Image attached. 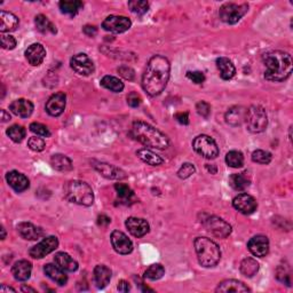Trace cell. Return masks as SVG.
I'll return each mask as SVG.
<instances>
[{"instance_id": "6da1fadb", "label": "cell", "mask_w": 293, "mask_h": 293, "mask_svg": "<svg viewBox=\"0 0 293 293\" xmlns=\"http://www.w3.org/2000/svg\"><path fill=\"white\" fill-rule=\"evenodd\" d=\"M171 64L163 55H155L149 60L142 76V87L150 96L159 95L165 90L170 79Z\"/></svg>"}, {"instance_id": "7a4b0ae2", "label": "cell", "mask_w": 293, "mask_h": 293, "mask_svg": "<svg viewBox=\"0 0 293 293\" xmlns=\"http://www.w3.org/2000/svg\"><path fill=\"white\" fill-rule=\"evenodd\" d=\"M262 62L266 67L264 78L269 82H284L292 74V58L283 51H269L262 55Z\"/></svg>"}, {"instance_id": "3957f363", "label": "cell", "mask_w": 293, "mask_h": 293, "mask_svg": "<svg viewBox=\"0 0 293 293\" xmlns=\"http://www.w3.org/2000/svg\"><path fill=\"white\" fill-rule=\"evenodd\" d=\"M132 135L133 138L144 146L155 148V149L164 150L170 144L167 136L162 133L157 128L151 126L150 124L141 120H136L132 126Z\"/></svg>"}, {"instance_id": "277c9868", "label": "cell", "mask_w": 293, "mask_h": 293, "mask_svg": "<svg viewBox=\"0 0 293 293\" xmlns=\"http://www.w3.org/2000/svg\"><path fill=\"white\" fill-rule=\"evenodd\" d=\"M195 251L198 262L203 267H214L221 259V251L214 240L207 237H197L195 239Z\"/></svg>"}, {"instance_id": "5b68a950", "label": "cell", "mask_w": 293, "mask_h": 293, "mask_svg": "<svg viewBox=\"0 0 293 293\" xmlns=\"http://www.w3.org/2000/svg\"><path fill=\"white\" fill-rule=\"evenodd\" d=\"M64 195L71 203L82 206H91L94 202V192L91 186L79 180H72L64 186Z\"/></svg>"}, {"instance_id": "8992f818", "label": "cell", "mask_w": 293, "mask_h": 293, "mask_svg": "<svg viewBox=\"0 0 293 293\" xmlns=\"http://www.w3.org/2000/svg\"><path fill=\"white\" fill-rule=\"evenodd\" d=\"M247 130L252 133H261L268 125L266 110L260 106H251L246 110L245 120Z\"/></svg>"}, {"instance_id": "52a82bcc", "label": "cell", "mask_w": 293, "mask_h": 293, "mask_svg": "<svg viewBox=\"0 0 293 293\" xmlns=\"http://www.w3.org/2000/svg\"><path fill=\"white\" fill-rule=\"evenodd\" d=\"M248 5L247 4H234V3H227L220 7L219 10V16L221 19V21L227 24H235L244 15L247 13Z\"/></svg>"}, {"instance_id": "ba28073f", "label": "cell", "mask_w": 293, "mask_h": 293, "mask_svg": "<svg viewBox=\"0 0 293 293\" xmlns=\"http://www.w3.org/2000/svg\"><path fill=\"white\" fill-rule=\"evenodd\" d=\"M192 147H194V150L204 158L214 159L219 155L218 144L208 135L202 134L196 136L192 142Z\"/></svg>"}, {"instance_id": "9c48e42d", "label": "cell", "mask_w": 293, "mask_h": 293, "mask_svg": "<svg viewBox=\"0 0 293 293\" xmlns=\"http://www.w3.org/2000/svg\"><path fill=\"white\" fill-rule=\"evenodd\" d=\"M206 229L218 238H227L231 234V226L219 216L211 215L204 221Z\"/></svg>"}, {"instance_id": "30bf717a", "label": "cell", "mask_w": 293, "mask_h": 293, "mask_svg": "<svg viewBox=\"0 0 293 293\" xmlns=\"http://www.w3.org/2000/svg\"><path fill=\"white\" fill-rule=\"evenodd\" d=\"M132 26L130 19L126 16L119 15H110L104 20L102 23V28L106 31L112 32V34H123L127 31Z\"/></svg>"}, {"instance_id": "8fae6325", "label": "cell", "mask_w": 293, "mask_h": 293, "mask_svg": "<svg viewBox=\"0 0 293 293\" xmlns=\"http://www.w3.org/2000/svg\"><path fill=\"white\" fill-rule=\"evenodd\" d=\"M59 246V239L55 236H48V237L44 238L42 242L38 243L37 245L30 248L29 254L34 259H42L47 254L52 253L55 251Z\"/></svg>"}, {"instance_id": "7c38bea8", "label": "cell", "mask_w": 293, "mask_h": 293, "mask_svg": "<svg viewBox=\"0 0 293 293\" xmlns=\"http://www.w3.org/2000/svg\"><path fill=\"white\" fill-rule=\"evenodd\" d=\"M70 66L80 76H90L94 72L93 61L88 58V55L84 53H79L72 56Z\"/></svg>"}, {"instance_id": "4fadbf2b", "label": "cell", "mask_w": 293, "mask_h": 293, "mask_svg": "<svg viewBox=\"0 0 293 293\" xmlns=\"http://www.w3.org/2000/svg\"><path fill=\"white\" fill-rule=\"evenodd\" d=\"M111 244L114 250L119 254H130L133 251V243H132V240L124 232L119 230L112 231Z\"/></svg>"}, {"instance_id": "5bb4252c", "label": "cell", "mask_w": 293, "mask_h": 293, "mask_svg": "<svg viewBox=\"0 0 293 293\" xmlns=\"http://www.w3.org/2000/svg\"><path fill=\"white\" fill-rule=\"evenodd\" d=\"M232 206L242 214H252L258 207L256 200L248 194H239L232 199Z\"/></svg>"}, {"instance_id": "9a60e30c", "label": "cell", "mask_w": 293, "mask_h": 293, "mask_svg": "<svg viewBox=\"0 0 293 293\" xmlns=\"http://www.w3.org/2000/svg\"><path fill=\"white\" fill-rule=\"evenodd\" d=\"M247 248L254 256L263 258L269 251V240L263 235H256L252 237L247 243Z\"/></svg>"}, {"instance_id": "2e32d148", "label": "cell", "mask_w": 293, "mask_h": 293, "mask_svg": "<svg viewBox=\"0 0 293 293\" xmlns=\"http://www.w3.org/2000/svg\"><path fill=\"white\" fill-rule=\"evenodd\" d=\"M67 104V96L62 92L55 93L48 99L46 103V111L48 115L53 116V117H59L63 114L64 109H66Z\"/></svg>"}, {"instance_id": "e0dca14e", "label": "cell", "mask_w": 293, "mask_h": 293, "mask_svg": "<svg viewBox=\"0 0 293 293\" xmlns=\"http://www.w3.org/2000/svg\"><path fill=\"white\" fill-rule=\"evenodd\" d=\"M125 224L128 231L131 232V235H133L136 238L143 237L144 235H147L149 232V223L144 219L131 216V218L126 220Z\"/></svg>"}, {"instance_id": "ac0fdd59", "label": "cell", "mask_w": 293, "mask_h": 293, "mask_svg": "<svg viewBox=\"0 0 293 293\" xmlns=\"http://www.w3.org/2000/svg\"><path fill=\"white\" fill-rule=\"evenodd\" d=\"M94 168L99 172L100 174L103 175L104 178L111 179V180H122L126 178V173L120 168L116 167L111 164L102 163V162H96L94 164Z\"/></svg>"}, {"instance_id": "d6986e66", "label": "cell", "mask_w": 293, "mask_h": 293, "mask_svg": "<svg viewBox=\"0 0 293 293\" xmlns=\"http://www.w3.org/2000/svg\"><path fill=\"white\" fill-rule=\"evenodd\" d=\"M46 58V50L42 44H32L26 51V59L31 66L38 67L44 62Z\"/></svg>"}, {"instance_id": "ffe728a7", "label": "cell", "mask_w": 293, "mask_h": 293, "mask_svg": "<svg viewBox=\"0 0 293 293\" xmlns=\"http://www.w3.org/2000/svg\"><path fill=\"white\" fill-rule=\"evenodd\" d=\"M6 180L7 183L10 184L16 192H22L24 190H27L30 186L29 179L18 171L8 172L6 174Z\"/></svg>"}, {"instance_id": "44dd1931", "label": "cell", "mask_w": 293, "mask_h": 293, "mask_svg": "<svg viewBox=\"0 0 293 293\" xmlns=\"http://www.w3.org/2000/svg\"><path fill=\"white\" fill-rule=\"evenodd\" d=\"M34 108L35 107H34V104H32V102L26 99L15 100V101L12 102L10 106L11 111L13 112L14 115L19 116V117H21V118L30 117V116L32 115V112H34Z\"/></svg>"}, {"instance_id": "7402d4cb", "label": "cell", "mask_w": 293, "mask_h": 293, "mask_svg": "<svg viewBox=\"0 0 293 293\" xmlns=\"http://www.w3.org/2000/svg\"><path fill=\"white\" fill-rule=\"evenodd\" d=\"M18 232L22 238L28 240H36L44 236V230L40 227L30 222H21L18 224Z\"/></svg>"}, {"instance_id": "603a6c76", "label": "cell", "mask_w": 293, "mask_h": 293, "mask_svg": "<svg viewBox=\"0 0 293 293\" xmlns=\"http://www.w3.org/2000/svg\"><path fill=\"white\" fill-rule=\"evenodd\" d=\"M31 271L32 264L28 260H19L12 267V274H13L14 278L16 280H20V282H24V280L29 279Z\"/></svg>"}, {"instance_id": "cb8c5ba5", "label": "cell", "mask_w": 293, "mask_h": 293, "mask_svg": "<svg viewBox=\"0 0 293 293\" xmlns=\"http://www.w3.org/2000/svg\"><path fill=\"white\" fill-rule=\"evenodd\" d=\"M44 271H45L48 278H51L54 283H56L60 286L66 285L68 282V276L66 274V271L61 269L58 264L47 263L46 266L44 267Z\"/></svg>"}, {"instance_id": "d4e9b609", "label": "cell", "mask_w": 293, "mask_h": 293, "mask_svg": "<svg viewBox=\"0 0 293 293\" xmlns=\"http://www.w3.org/2000/svg\"><path fill=\"white\" fill-rule=\"evenodd\" d=\"M19 24L20 21L18 16L14 15L13 13H10V12H0V31L3 34L15 31L19 28Z\"/></svg>"}, {"instance_id": "484cf974", "label": "cell", "mask_w": 293, "mask_h": 293, "mask_svg": "<svg viewBox=\"0 0 293 293\" xmlns=\"http://www.w3.org/2000/svg\"><path fill=\"white\" fill-rule=\"evenodd\" d=\"M54 262L64 271L72 272L78 269V262L71 255L64 253V252H58L55 254Z\"/></svg>"}, {"instance_id": "4316f807", "label": "cell", "mask_w": 293, "mask_h": 293, "mask_svg": "<svg viewBox=\"0 0 293 293\" xmlns=\"http://www.w3.org/2000/svg\"><path fill=\"white\" fill-rule=\"evenodd\" d=\"M248 291H250V288H248L245 284L236 279L222 280V282L218 285V287L215 288V292H221V293H228V292L239 293V292H248Z\"/></svg>"}, {"instance_id": "83f0119b", "label": "cell", "mask_w": 293, "mask_h": 293, "mask_svg": "<svg viewBox=\"0 0 293 293\" xmlns=\"http://www.w3.org/2000/svg\"><path fill=\"white\" fill-rule=\"evenodd\" d=\"M216 67L220 71V77L223 80H230L236 75V68L229 59L219 58L216 60Z\"/></svg>"}, {"instance_id": "f1b7e54d", "label": "cell", "mask_w": 293, "mask_h": 293, "mask_svg": "<svg viewBox=\"0 0 293 293\" xmlns=\"http://www.w3.org/2000/svg\"><path fill=\"white\" fill-rule=\"evenodd\" d=\"M94 279L99 288L106 287L111 279V270L104 264H98L94 268Z\"/></svg>"}, {"instance_id": "f546056e", "label": "cell", "mask_w": 293, "mask_h": 293, "mask_svg": "<svg viewBox=\"0 0 293 293\" xmlns=\"http://www.w3.org/2000/svg\"><path fill=\"white\" fill-rule=\"evenodd\" d=\"M246 109L243 107L235 106L230 108L226 114V122L231 126H239L245 120Z\"/></svg>"}, {"instance_id": "4dcf8cb0", "label": "cell", "mask_w": 293, "mask_h": 293, "mask_svg": "<svg viewBox=\"0 0 293 293\" xmlns=\"http://www.w3.org/2000/svg\"><path fill=\"white\" fill-rule=\"evenodd\" d=\"M136 156H138L143 163H146L148 165L151 166H159L164 163V159L160 157L159 155L155 154L154 151H151L149 149H144V148L136 151Z\"/></svg>"}, {"instance_id": "1f68e13d", "label": "cell", "mask_w": 293, "mask_h": 293, "mask_svg": "<svg viewBox=\"0 0 293 293\" xmlns=\"http://www.w3.org/2000/svg\"><path fill=\"white\" fill-rule=\"evenodd\" d=\"M51 164L55 170H58L60 172H69L74 168L71 159L61 154H56L52 156Z\"/></svg>"}, {"instance_id": "d6a6232c", "label": "cell", "mask_w": 293, "mask_h": 293, "mask_svg": "<svg viewBox=\"0 0 293 293\" xmlns=\"http://www.w3.org/2000/svg\"><path fill=\"white\" fill-rule=\"evenodd\" d=\"M229 184L236 191H243L250 186V179L246 173H236L229 176Z\"/></svg>"}, {"instance_id": "836d02e7", "label": "cell", "mask_w": 293, "mask_h": 293, "mask_svg": "<svg viewBox=\"0 0 293 293\" xmlns=\"http://www.w3.org/2000/svg\"><path fill=\"white\" fill-rule=\"evenodd\" d=\"M35 24H36V28H37V30L44 35L56 34V27L46 18L45 15L40 14L36 16Z\"/></svg>"}, {"instance_id": "e575fe53", "label": "cell", "mask_w": 293, "mask_h": 293, "mask_svg": "<svg viewBox=\"0 0 293 293\" xmlns=\"http://www.w3.org/2000/svg\"><path fill=\"white\" fill-rule=\"evenodd\" d=\"M84 4L79 0H62L60 2L59 7L63 14H68L71 16H75L78 12L82 10Z\"/></svg>"}, {"instance_id": "d590c367", "label": "cell", "mask_w": 293, "mask_h": 293, "mask_svg": "<svg viewBox=\"0 0 293 293\" xmlns=\"http://www.w3.org/2000/svg\"><path fill=\"white\" fill-rule=\"evenodd\" d=\"M101 86L114 92V93H119L124 90V83L119 78L114 77V76H104L101 79Z\"/></svg>"}, {"instance_id": "8d00e7d4", "label": "cell", "mask_w": 293, "mask_h": 293, "mask_svg": "<svg viewBox=\"0 0 293 293\" xmlns=\"http://www.w3.org/2000/svg\"><path fill=\"white\" fill-rule=\"evenodd\" d=\"M259 271V263L253 258H246L240 262V272L246 277H253Z\"/></svg>"}, {"instance_id": "74e56055", "label": "cell", "mask_w": 293, "mask_h": 293, "mask_svg": "<svg viewBox=\"0 0 293 293\" xmlns=\"http://www.w3.org/2000/svg\"><path fill=\"white\" fill-rule=\"evenodd\" d=\"M226 163L232 168H238L244 165V156L240 151L231 150L226 155Z\"/></svg>"}, {"instance_id": "f35d334b", "label": "cell", "mask_w": 293, "mask_h": 293, "mask_svg": "<svg viewBox=\"0 0 293 293\" xmlns=\"http://www.w3.org/2000/svg\"><path fill=\"white\" fill-rule=\"evenodd\" d=\"M164 274H165V269H164L162 264L155 263L151 264V266L144 271V277L151 280H156L162 278Z\"/></svg>"}, {"instance_id": "ab89813d", "label": "cell", "mask_w": 293, "mask_h": 293, "mask_svg": "<svg viewBox=\"0 0 293 293\" xmlns=\"http://www.w3.org/2000/svg\"><path fill=\"white\" fill-rule=\"evenodd\" d=\"M115 189L117 191L118 197L123 200L124 203L130 202V200L134 197V192L131 189L127 184L124 183H116L115 184Z\"/></svg>"}, {"instance_id": "60d3db41", "label": "cell", "mask_w": 293, "mask_h": 293, "mask_svg": "<svg viewBox=\"0 0 293 293\" xmlns=\"http://www.w3.org/2000/svg\"><path fill=\"white\" fill-rule=\"evenodd\" d=\"M6 133L8 136H10L12 141L19 143L26 138V128L21 125H13L8 128Z\"/></svg>"}, {"instance_id": "b9f144b4", "label": "cell", "mask_w": 293, "mask_h": 293, "mask_svg": "<svg viewBox=\"0 0 293 293\" xmlns=\"http://www.w3.org/2000/svg\"><path fill=\"white\" fill-rule=\"evenodd\" d=\"M128 7L133 13L143 15L149 10V4L144 0H132V2H128Z\"/></svg>"}, {"instance_id": "7bdbcfd3", "label": "cell", "mask_w": 293, "mask_h": 293, "mask_svg": "<svg viewBox=\"0 0 293 293\" xmlns=\"http://www.w3.org/2000/svg\"><path fill=\"white\" fill-rule=\"evenodd\" d=\"M272 159V156L270 152H268L266 150H261V149H258L253 151V154H252V160H253L254 163H259V164H263V165H267V164H269Z\"/></svg>"}, {"instance_id": "ee69618b", "label": "cell", "mask_w": 293, "mask_h": 293, "mask_svg": "<svg viewBox=\"0 0 293 293\" xmlns=\"http://www.w3.org/2000/svg\"><path fill=\"white\" fill-rule=\"evenodd\" d=\"M30 131L32 133L43 136V138H48V136H51V132L48 130V127L40 123H32L30 125Z\"/></svg>"}, {"instance_id": "f6af8a7d", "label": "cell", "mask_w": 293, "mask_h": 293, "mask_svg": "<svg viewBox=\"0 0 293 293\" xmlns=\"http://www.w3.org/2000/svg\"><path fill=\"white\" fill-rule=\"evenodd\" d=\"M28 146H29V148L31 150L39 152V151H43L44 149H45L46 143L42 138L32 136V138L29 139V141H28Z\"/></svg>"}, {"instance_id": "bcb514c9", "label": "cell", "mask_w": 293, "mask_h": 293, "mask_svg": "<svg viewBox=\"0 0 293 293\" xmlns=\"http://www.w3.org/2000/svg\"><path fill=\"white\" fill-rule=\"evenodd\" d=\"M196 168L194 166V164L191 163H186L180 167V170L178 171V176L180 179H188L189 176L195 173Z\"/></svg>"}, {"instance_id": "7dc6e473", "label": "cell", "mask_w": 293, "mask_h": 293, "mask_svg": "<svg viewBox=\"0 0 293 293\" xmlns=\"http://www.w3.org/2000/svg\"><path fill=\"white\" fill-rule=\"evenodd\" d=\"M16 46V39L11 35H2V47L4 50H14Z\"/></svg>"}, {"instance_id": "c3c4849f", "label": "cell", "mask_w": 293, "mask_h": 293, "mask_svg": "<svg viewBox=\"0 0 293 293\" xmlns=\"http://www.w3.org/2000/svg\"><path fill=\"white\" fill-rule=\"evenodd\" d=\"M276 277H277V279L280 280V282L286 284V285L288 286L291 285V275L284 270L283 266H279L277 268V271H276Z\"/></svg>"}, {"instance_id": "681fc988", "label": "cell", "mask_w": 293, "mask_h": 293, "mask_svg": "<svg viewBox=\"0 0 293 293\" xmlns=\"http://www.w3.org/2000/svg\"><path fill=\"white\" fill-rule=\"evenodd\" d=\"M196 110H197V112L202 117L207 118L211 114V106L205 101H200L196 106Z\"/></svg>"}, {"instance_id": "f907efd6", "label": "cell", "mask_w": 293, "mask_h": 293, "mask_svg": "<svg viewBox=\"0 0 293 293\" xmlns=\"http://www.w3.org/2000/svg\"><path fill=\"white\" fill-rule=\"evenodd\" d=\"M142 102L141 96H140L136 92H131L130 94L127 95V104L132 108H138Z\"/></svg>"}, {"instance_id": "816d5d0a", "label": "cell", "mask_w": 293, "mask_h": 293, "mask_svg": "<svg viewBox=\"0 0 293 293\" xmlns=\"http://www.w3.org/2000/svg\"><path fill=\"white\" fill-rule=\"evenodd\" d=\"M187 77L195 84H203L204 80H205V76L202 71H188Z\"/></svg>"}, {"instance_id": "f5cc1de1", "label": "cell", "mask_w": 293, "mask_h": 293, "mask_svg": "<svg viewBox=\"0 0 293 293\" xmlns=\"http://www.w3.org/2000/svg\"><path fill=\"white\" fill-rule=\"evenodd\" d=\"M118 72L120 74V76H122V77H124L127 80H133L134 79V76H135L134 70L132 69V68H130V67H126V66L120 67L118 69Z\"/></svg>"}, {"instance_id": "db71d44e", "label": "cell", "mask_w": 293, "mask_h": 293, "mask_svg": "<svg viewBox=\"0 0 293 293\" xmlns=\"http://www.w3.org/2000/svg\"><path fill=\"white\" fill-rule=\"evenodd\" d=\"M174 117L180 124H182V125H188V124H189V116H188V112H179V114H176L174 116Z\"/></svg>"}, {"instance_id": "11a10c76", "label": "cell", "mask_w": 293, "mask_h": 293, "mask_svg": "<svg viewBox=\"0 0 293 293\" xmlns=\"http://www.w3.org/2000/svg\"><path fill=\"white\" fill-rule=\"evenodd\" d=\"M83 31H84V34L88 36V37H94V36L98 34V29H96V27L94 26H85L84 27Z\"/></svg>"}, {"instance_id": "9f6ffc18", "label": "cell", "mask_w": 293, "mask_h": 293, "mask_svg": "<svg viewBox=\"0 0 293 293\" xmlns=\"http://www.w3.org/2000/svg\"><path fill=\"white\" fill-rule=\"evenodd\" d=\"M117 290L119 292H128L131 290V285L128 284V282H126V280H119L118 285H117Z\"/></svg>"}, {"instance_id": "6f0895ef", "label": "cell", "mask_w": 293, "mask_h": 293, "mask_svg": "<svg viewBox=\"0 0 293 293\" xmlns=\"http://www.w3.org/2000/svg\"><path fill=\"white\" fill-rule=\"evenodd\" d=\"M110 222H111L110 218H108V216L104 215V214L100 215L98 218V223L101 224V226H107V224H109Z\"/></svg>"}, {"instance_id": "680465c9", "label": "cell", "mask_w": 293, "mask_h": 293, "mask_svg": "<svg viewBox=\"0 0 293 293\" xmlns=\"http://www.w3.org/2000/svg\"><path fill=\"white\" fill-rule=\"evenodd\" d=\"M8 120H11V116L10 114H7L6 110H2V122L6 123Z\"/></svg>"}, {"instance_id": "91938a15", "label": "cell", "mask_w": 293, "mask_h": 293, "mask_svg": "<svg viewBox=\"0 0 293 293\" xmlns=\"http://www.w3.org/2000/svg\"><path fill=\"white\" fill-rule=\"evenodd\" d=\"M0 291H2L3 293H5V292H16L15 288H13V287H8V286H6V285H3L2 288H0Z\"/></svg>"}, {"instance_id": "94428289", "label": "cell", "mask_w": 293, "mask_h": 293, "mask_svg": "<svg viewBox=\"0 0 293 293\" xmlns=\"http://www.w3.org/2000/svg\"><path fill=\"white\" fill-rule=\"evenodd\" d=\"M206 168H207V171L211 172L212 174H215L216 173V167H215V165H213V164H212V165H210V164H207Z\"/></svg>"}, {"instance_id": "6125c7cd", "label": "cell", "mask_w": 293, "mask_h": 293, "mask_svg": "<svg viewBox=\"0 0 293 293\" xmlns=\"http://www.w3.org/2000/svg\"><path fill=\"white\" fill-rule=\"evenodd\" d=\"M21 290H22L23 292H32V293H36V290H35V288L29 287V286H22Z\"/></svg>"}, {"instance_id": "be15d7a7", "label": "cell", "mask_w": 293, "mask_h": 293, "mask_svg": "<svg viewBox=\"0 0 293 293\" xmlns=\"http://www.w3.org/2000/svg\"><path fill=\"white\" fill-rule=\"evenodd\" d=\"M2 232H3V235H2V239H5V237H6V232H5V228H2Z\"/></svg>"}]
</instances>
